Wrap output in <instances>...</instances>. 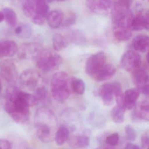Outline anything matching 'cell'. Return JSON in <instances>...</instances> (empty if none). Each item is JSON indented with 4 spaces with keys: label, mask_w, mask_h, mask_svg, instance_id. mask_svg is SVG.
Masks as SVG:
<instances>
[{
    "label": "cell",
    "mask_w": 149,
    "mask_h": 149,
    "mask_svg": "<svg viewBox=\"0 0 149 149\" xmlns=\"http://www.w3.org/2000/svg\"><path fill=\"white\" fill-rule=\"evenodd\" d=\"M121 65L127 71L133 73L142 66L141 57L136 52L128 51L122 56Z\"/></svg>",
    "instance_id": "8"
},
{
    "label": "cell",
    "mask_w": 149,
    "mask_h": 149,
    "mask_svg": "<svg viewBox=\"0 0 149 149\" xmlns=\"http://www.w3.org/2000/svg\"><path fill=\"white\" fill-rule=\"evenodd\" d=\"M70 38L73 42L78 45H83L86 43V38L83 32L78 30L71 31Z\"/></svg>",
    "instance_id": "29"
},
{
    "label": "cell",
    "mask_w": 149,
    "mask_h": 149,
    "mask_svg": "<svg viewBox=\"0 0 149 149\" xmlns=\"http://www.w3.org/2000/svg\"><path fill=\"white\" fill-rule=\"evenodd\" d=\"M34 97L37 101L38 103L42 104H50V94L47 89L43 86L40 87L35 90Z\"/></svg>",
    "instance_id": "21"
},
{
    "label": "cell",
    "mask_w": 149,
    "mask_h": 149,
    "mask_svg": "<svg viewBox=\"0 0 149 149\" xmlns=\"http://www.w3.org/2000/svg\"><path fill=\"white\" fill-rule=\"evenodd\" d=\"M76 21V15L73 12H69L65 20H63L62 24L64 27H69L75 24Z\"/></svg>",
    "instance_id": "32"
},
{
    "label": "cell",
    "mask_w": 149,
    "mask_h": 149,
    "mask_svg": "<svg viewBox=\"0 0 149 149\" xmlns=\"http://www.w3.org/2000/svg\"><path fill=\"white\" fill-rule=\"evenodd\" d=\"M89 138L87 134L74 136L70 140V144L76 148H84L89 146Z\"/></svg>",
    "instance_id": "24"
},
{
    "label": "cell",
    "mask_w": 149,
    "mask_h": 149,
    "mask_svg": "<svg viewBox=\"0 0 149 149\" xmlns=\"http://www.w3.org/2000/svg\"><path fill=\"white\" fill-rule=\"evenodd\" d=\"M125 133L128 140L134 141L136 140L137 134L134 129L130 125H128L125 127Z\"/></svg>",
    "instance_id": "33"
},
{
    "label": "cell",
    "mask_w": 149,
    "mask_h": 149,
    "mask_svg": "<svg viewBox=\"0 0 149 149\" xmlns=\"http://www.w3.org/2000/svg\"><path fill=\"white\" fill-rule=\"evenodd\" d=\"M36 0H24L23 11L25 16L32 17L35 14Z\"/></svg>",
    "instance_id": "30"
},
{
    "label": "cell",
    "mask_w": 149,
    "mask_h": 149,
    "mask_svg": "<svg viewBox=\"0 0 149 149\" xmlns=\"http://www.w3.org/2000/svg\"><path fill=\"white\" fill-rule=\"evenodd\" d=\"M52 44L54 49L59 51L67 47L68 42L66 38L60 34H56L52 37Z\"/></svg>",
    "instance_id": "25"
},
{
    "label": "cell",
    "mask_w": 149,
    "mask_h": 149,
    "mask_svg": "<svg viewBox=\"0 0 149 149\" xmlns=\"http://www.w3.org/2000/svg\"><path fill=\"white\" fill-rule=\"evenodd\" d=\"M65 1H66V0H57V1L58 2H63Z\"/></svg>",
    "instance_id": "44"
},
{
    "label": "cell",
    "mask_w": 149,
    "mask_h": 149,
    "mask_svg": "<svg viewBox=\"0 0 149 149\" xmlns=\"http://www.w3.org/2000/svg\"><path fill=\"white\" fill-rule=\"evenodd\" d=\"M45 1L48 3H52L55 1H57V0H45Z\"/></svg>",
    "instance_id": "42"
},
{
    "label": "cell",
    "mask_w": 149,
    "mask_h": 149,
    "mask_svg": "<svg viewBox=\"0 0 149 149\" xmlns=\"http://www.w3.org/2000/svg\"><path fill=\"white\" fill-rule=\"evenodd\" d=\"M4 20V16L2 11H0V23L2 22Z\"/></svg>",
    "instance_id": "40"
},
{
    "label": "cell",
    "mask_w": 149,
    "mask_h": 149,
    "mask_svg": "<svg viewBox=\"0 0 149 149\" xmlns=\"http://www.w3.org/2000/svg\"><path fill=\"white\" fill-rule=\"evenodd\" d=\"M133 1L134 0H117L114 5L124 8L130 9Z\"/></svg>",
    "instance_id": "35"
},
{
    "label": "cell",
    "mask_w": 149,
    "mask_h": 149,
    "mask_svg": "<svg viewBox=\"0 0 149 149\" xmlns=\"http://www.w3.org/2000/svg\"><path fill=\"white\" fill-rule=\"evenodd\" d=\"M149 137L147 134L143 135L141 138V145L143 149H149Z\"/></svg>",
    "instance_id": "38"
},
{
    "label": "cell",
    "mask_w": 149,
    "mask_h": 149,
    "mask_svg": "<svg viewBox=\"0 0 149 149\" xmlns=\"http://www.w3.org/2000/svg\"><path fill=\"white\" fill-rule=\"evenodd\" d=\"M99 95L106 106L112 105L114 98V92L113 83H106L100 88Z\"/></svg>",
    "instance_id": "15"
},
{
    "label": "cell",
    "mask_w": 149,
    "mask_h": 149,
    "mask_svg": "<svg viewBox=\"0 0 149 149\" xmlns=\"http://www.w3.org/2000/svg\"><path fill=\"white\" fill-rule=\"evenodd\" d=\"M132 119L135 122L142 121H148L149 120V104L148 100H145L140 104L132 114Z\"/></svg>",
    "instance_id": "14"
},
{
    "label": "cell",
    "mask_w": 149,
    "mask_h": 149,
    "mask_svg": "<svg viewBox=\"0 0 149 149\" xmlns=\"http://www.w3.org/2000/svg\"><path fill=\"white\" fill-rule=\"evenodd\" d=\"M71 87L73 91L78 94L84 93L85 88V83L82 79L78 78H74L71 81Z\"/></svg>",
    "instance_id": "31"
},
{
    "label": "cell",
    "mask_w": 149,
    "mask_h": 149,
    "mask_svg": "<svg viewBox=\"0 0 149 149\" xmlns=\"http://www.w3.org/2000/svg\"><path fill=\"white\" fill-rule=\"evenodd\" d=\"M126 109L123 107L116 106L112 111V118L116 123H122L123 122L125 117Z\"/></svg>",
    "instance_id": "28"
},
{
    "label": "cell",
    "mask_w": 149,
    "mask_h": 149,
    "mask_svg": "<svg viewBox=\"0 0 149 149\" xmlns=\"http://www.w3.org/2000/svg\"><path fill=\"white\" fill-rule=\"evenodd\" d=\"M51 90L52 97L57 101L63 102L70 94L69 80L67 74L59 72L53 74L51 80Z\"/></svg>",
    "instance_id": "3"
},
{
    "label": "cell",
    "mask_w": 149,
    "mask_h": 149,
    "mask_svg": "<svg viewBox=\"0 0 149 149\" xmlns=\"http://www.w3.org/2000/svg\"><path fill=\"white\" fill-rule=\"evenodd\" d=\"M116 71V68L113 65L107 63L104 68L96 74L93 79L98 81L107 80L115 74Z\"/></svg>",
    "instance_id": "19"
},
{
    "label": "cell",
    "mask_w": 149,
    "mask_h": 149,
    "mask_svg": "<svg viewBox=\"0 0 149 149\" xmlns=\"http://www.w3.org/2000/svg\"><path fill=\"white\" fill-rule=\"evenodd\" d=\"M18 48L15 41L6 40L0 41V58L12 57L17 52Z\"/></svg>",
    "instance_id": "16"
},
{
    "label": "cell",
    "mask_w": 149,
    "mask_h": 149,
    "mask_svg": "<svg viewBox=\"0 0 149 149\" xmlns=\"http://www.w3.org/2000/svg\"><path fill=\"white\" fill-rule=\"evenodd\" d=\"M132 45L135 49L141 52H145L148 50L149 38L145 35H139L136 36L132 41Z\"/></svg>",
    "instance_id": "18"
},
{
    "label": "cell",
    "mask_w": 149,
    "mask_h": 149,
    "mask_svg": "<svg viewBox=\"0 0 149 149\" xmlns=\"http://www.w3.org/2000/svg\"><path fill=\"white\" fill-rule=\"evenodd\" d=\"M0 73L5 81L14 85L18 80V73L15 62L7 59L0 62Z\"/></svg>",
    "instance_id": "7"
},
{
    "label": "cell",
    "mask_w": 149,
    "mask_h": 149,
    "mask_svg": "<svg viewBox=\"0 0 149 149\" xmlns=\"http://www.w3.org/2000/svg\"><path fill=\"white\" fill-rule=\"evenodd\" d=\"M124 149H141L138 145L132 143H128L127 144Z\"/></svg>",
    "instance_id": "39"
},
{
    "label": "cell",
    "mask_w": 149,
    "mask_h": 149,
    "mask_svg": "<svg viewBox=\"0 0 149 149\" xmlns=\"http://www.w3.org/2000/svg\"><path fill=\"white\" fill-rule=\"evenodd\" d=\"M120 140L119 134L114 133L106 138L105 142L108 146H115L118 144Z\"/></svg>",
    "instance_id": "34"
},
{
    "label": "cell",
    "mask_w": 149,
    "mask_h": 149,
    "mask_svg": "<svg viewBox=\"0 0 149 149\" xmlns=\"http://www.w3.org/2000/svg\"><path fill=\"white\" fill-rule=\"evenodd\" d=\"M2 86L1 82V80H0V93L2 92Z\"/></svg>",
    "instance_id": "43"
},
{
    "label": "cell",
    "mask_w": 149,
    "mask_h": 149,
    "mask_svg": "<svg viewBox=\"0 0 149 149\" xmlns=\"http://www.w3.org/2000/svg\"><path fill=\"white\" fill-rule=\"evenodd\" d=\"M19 82L23 87L30 90H36L41 86L42 77L37 71L33 69H28L21 74Z\"/></svg>",
    "instance_id": "6"
},
{
    "label": "cell",
    "mask_w": 149,
    "mask_h": 149,
    "mask_svg": "<svg viewBox=\"0 0 149 149\" xmlns=\"http://www.w3.org/2000/svg\"><path fill=\"white\" fill-rule=\"evenodd\" d=\"M113 32L115 38L121 42L128 41L132 36L131 31L123 26H113Z\"/></svg>",
    "instance_id": "20"
},
{
    "label": "cell",
    "mask_w": 149,
    "mask_h": 149,
    "mask_svg": "<svg viewBox=\"0 0 149 149\" xmlns=\"http://www.w3.org/2000/svg\"><path fill=\"white\" fill-rule=\"evenodd\" d=\"M86 5L91 11L99 15L108 13L113 7L111 0H87Z\"/></svg>",
    "instance_id": "11"
},
{
    "label": "cell",
    "mask_w": 149,
    "mask_h": 149,
    "mask_svg": "<svg viewBox=\"0 0 149 149\" xmlns=\"http://www.w3.org/2000/svg\"><path fill=\"white\" fill-rule=\"evenodd\" d=\"M49 5L45 0H36L35 14L46 18L49 13Z\"/></svg>",
    "instance_id": "23"
},
{
    "label": "cell",
    "mask_w": 149,
    "mask_h": 149,
    "mask_svg": "<svg viewBox=\"0 0 149 149\" xmlns=\"http://www.w3.org/2000/svg\"><path fill=\"white\" fill-rule=\"evenodd\" d=\"M45 19V18H44V17L38 15L36 14H34L33 16L32 17L31 20L35 24H38V25H42V24L44 23Z\"/></svg>",
    "instance_id": "36"
},
{
    "label": "cell",
    "mask_w": 149,
    "mask_h": 149,
    "mask_svg": "<svg viewBox=\"0 0 149 149\" xmlns=\"http://www.w3.org/2000/svg\"><path fill=\"white\" fill-rule=\"evenodd\" d=\"M3 14L7 23L11 27H15L17 23V17L15 12L12 9L5 8L3 9Z\"/></svg>",
    "instance_id": "26"
},
{
    "label": "cell",
    "mask_w": 149,
    "mask_h": 149,
    "mask_svg": "<svg viewBox=\"0 0 149 149\" xmlns=\"http://www.w3.org/2000/svg\"><path fill=\"white\" fill-rule=\"evenodd\" d=\"M140 93L137 88L127 89L123 93V107L126 110H130L134 107Z\"/></svg>",
    "instance_id": "13"
},
{
    "label": "cell",
    "mask_w": 149,
    "mask_h": 149,
    "mask_svg": "<svg viewBox=\"0 0 149 149\" xmlns=\"http://www.w3.org/2000/svg\"><path fill=\"white\" fill-rule=\"evenodd\" d=\"M69 136V130L68 127L64 125L59 127L56 132L55 140L57 145L62 146L68 140Z\"/></svg>",
    "instance_id": "22"
},
{
    "label": "cell",
    "mask_w": 149,
    "mask_h": 149,
    "mask_svg": "<svg viewBox=\"0 0 149 149\" xmlns=\"http://www.w3.org/2000/svg\"><path fill=\"white\" fill-rule=\"evenodd\" d=\"M41 45L36 43H26L18 49V57L23 59H36L42 50Z\"/></svg>",
    "instance_id": "10"
},
{
    "label": "cell",
    "mask_w": 149,
    "mask_h": 149,
    "mask_svg": "<svg viewBox=\"0 0 149 149\" xmlns=\"http://www.w3.org/2000/svg\"><path fill=\"white\" fill-rule=\"evenodd\" d=\"M149 19L148 11H139L134 15L130 27V30L141 31L145 29L148 30Z\"/></svg>",
    "instance_id": "12"
},
{
    "label": "cell",
    "mask_w": 149,
    "mask_h": 149,
    "mask_svg": "<svg viewBox=\"0 0 149 149\" xmlns=\"http://www.w3.org/2000/svg\"><path fill=\"white\" fill-rule=\"evenodd\" d=\"M36 60L37 67L45 73L57 70L62 62L60 55L49 49L42 50Z\"/></svg>",
    "instance_id": "4"
},
{
    "label": "cell",
    "mask_w": 149,
    "mask_h": 149,
    "mask_svg": "<svg viewBox=\"0 0 149 149\" xmlns=\"http://www.w3.org/2000/svg\"><path fill=\"white\" fill-rule=\"evenodd\" d=\"M12 147V144L9 141L0 139V149H11Z\"/></svg>",
    "instance_id": "37"
},
{
    "label": "cell",
    "mask_w": 149,
    "mask_h": 149,
    "mask_svg": "<svg viewBox=\"0 0 149 149\" xmlns=\"http://www.w3.org/2000/svg\"><path fill=\"white\" fill-rule=\"evenodd\" d=\"M64 18V13L60 10H53L49 12L46 17L49 26L52 29H57L62 24Z\"/></svg>",
    "instance_id": "17"
},
{
    "label": "cell",
    "mask_w": 149,
    "mask_h": 149,
    "mask_svg": "<svg viewBox=\"0 0 149 149\" xmlns=\"http://www.w3.org/2000/svg\"><path fill=\"white\" fill-rule=\"evenodd\" d=\"M133 80L140 93L144 95H149V75L147 70L143 67L133 72Z\"/></svg>",
    "instance_id": "9"
},
{
    "label": "cell",
    "mask_w": 149,
    "mask_h": 149,
    "mask_svg": "<svg viewBox=\"0 0 149 149\" xmlns=\"http://www.w3.org/2000/svg\"><path fill=\"white\" fill-rule=\"evenodd\" d=\"M106 56L103 52H99L91 55L87 61L85 71L93 78L106 65Z\"/></svg>",
    "instance_id": "5"
},
{
    "label": "cell",
    "mask_w": 149,
    "mask_h": 149,
    "mask_svg": "<svg viewBox=\"0 0 149 149\" xmlns=\"http://www.w3.org/2000/svg\"><path fill=\"white\" fill-rule=\"evenodd\" d=\"M38 104L34 95L12 87L6 92L4 108L15 122L24 123L29 117V107Z\"/></svg>",
    "instance_id": "1"
},
{
    "label": "cell",
    "mask_w": 149,
    "mask_h": 149,
    "mask_svg": "<svg viewBox=\"0 0 149 149\" xmlns=\"http://www.w3.org/2000/svg\"><path fill=\"white\" fill-rule=\"evenodd\" d=\"M53 116L51 112L45 108L39 109L35 116V127L38 137L42 141L48 142L52 139V123Z\"/></svg>",
    "instance_id": "2"
},
{
    "label": "cell",
    "mask_w": 149,
    "mask_h": 149,
    "mask_svg": "<svg viewBox=\"0 0 149 149\" xmlns=\"http://www.w3.org/2000/svg\"><path fill=\"white\" fill-rule=\"evenodd\" d=\"M15 34L17 36L22 38H28L31 36L32 29L28 24H22L15 28Z\"/></svg>",
    "instance_id": "27"
},
{
    "label": "cell",
    "mask_w": 149,
    "mask_h": 149,
    "mask_svg": "<svg viewBox=\"0 0 149 149\" xmlns=\"http://www.w3.org/2000/svg\"><path fill=\"white\" fill-rule=\"evenodd\" d=\"M96 149H110L107 146H100V147H98Z\"/></svg>",
    "instance_id": "41"
}]
</instances>
